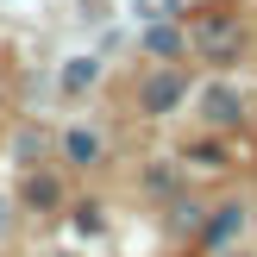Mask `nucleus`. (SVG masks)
Returning a JSON list of instances; mask_svg holds the SVG:
<instances>
[{"label": "nucleus", "mask_w": 257, "mask_h": 257, "mask_svg": "<svg viewBox=\"0 0 257 257\" xmlns=\"http://www.w3.org/2000/svg\"><path fill=\"white\" fill-rule=\"evenodd\" d=\"M201 119H207V125H220V132L245 125V94H238L232 82H213V88H201Z\"/></svg>", "instance_id": "nucleus-3"}, {"label": "nucleus", "mask_w": 257, "mask_h": 257, "mask_svg": "<svg viewBox=\"0 0 257 257\" xmlns=\"http://www.w3.org/2000/svg\"><path fill=\"white\" fill-rule=\"evenodd\" d=\"M188 44H195L207 63H238V50H245V19H238L232 7H207L195 25H188Z\"/></svg>", "instance_id": "nucleus-1"}, {"label": "nucleus", "mask_w": 257, "mask_h": 257, "mask_svg": "<svg viewBox=\"0 0 257 257\" xmlns=\"http://www.w3.org/2000/svg\"><path fill=\"white\" fill-rule=\"evenodd\" d=\"M188 157H195V163H207V170H220V163H226V157H220V145H195Z\"/></svg>", "instance_id": "nucleus-10"}, {"label": "nucleus", "mask_w": 257, "mask_h": 257, "mask_svg": "<svg viewBox=\"0 0 257 257\" xmlns=\"http://www.w3.org/2000/svg\"><path fill=\"white\" fill-rule=\"evenodd\" d=\"M245 232V207H213V220H207V245H232V238Z\"/></svg>", "instance_id": "nucleus-5"}, {"label": "nucleus", "mask_w": 257, "mask_h": 257, "mask_svg": "<svg viewBox=\"0 0 257 257\" xmlns=\"http://www.w3.org/2000/svg\"><path fill=\"white\" fill-rule=\"evenodd\" d=\"M138 13H145V19H170L176 0H138Z\"/></svg>", "instance_id": "nucleus-9"}, {"label": "nucleus", "mask_w": 257, "mask_h": 257, "mask_svg": "<svg viewBox=\"0 0 257 257\" xmlns=\"http://www.w3.org/2000/svg\"><path fill=\"white\" fill-rule=\"evenodd\" d=\"M63 157H69V163H94L100 157V138L75 125V132H63Z\"/></svg>", "instance_id": "nucleus-7"}, {"label": "nucleus", "mask_w": 257, "mask_h": 257, "mask_svg": "<svg viewBox=\"0 0 257 257\" xmlns=\"http://www.w3.org/2000/svg\"><path fill=\"white\" fill-rule=\"evenodd\" d=\"M188 100V75L182 69H157L138 82V113H151V119H163V113H176Z\"/></svg>", "instance_id": "nucleus-2"}, {"label": "nucleus", "mask_w": 257, "mask_h": 257, "mask_svg": "<svg viewBox=\"0 0 257 257\" xmlns=\"http://www.w3.org/2000/svg\"><path fill=\"white\" fill-rule=\"evenodd\" d=\"M94 75H100V63H94V57H75L69 69H63V88H69V94H82V88L94 82Z\"/></svg>", "instance_id": "nucleus-8"}, {"label": "nucleus", "mask_w": 257, "mask_h": 257, "mask_svg": "<svg viewBox=\"0 0 257 257\" xmlns=\"http://www.w3.org/2000/svg\"><path fill=\"white\" fill-rule=\"evenodd\" d=\"M63 201V188H57V176H32L25 182V207H38V213H50Z\"/></svg>", "instance_id": "nucleus-6"}, {"label": "nucleus", "mask_w": 257, "mask_h": 257, "mask_svg": "<svg viewBox=\"0 0 257 257\" xmlns=\"http://www.w3.org/2000/svg\"><path fill=\"white\" fill-rule=\"evenodd\" d=\"M138 44H145V57H157V63H170V57H182V50H188V32H176L170 19H151V25H145V38H138Z\"/></svg>", "instance_id": "nucleus-4"}]
</instances>
